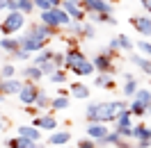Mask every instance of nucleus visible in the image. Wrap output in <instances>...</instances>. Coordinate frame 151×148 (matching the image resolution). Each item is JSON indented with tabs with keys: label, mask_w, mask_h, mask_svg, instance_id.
Returning a JSON list of instances; mask_svg holds the SVG:
<instances>
[{
	"label": "nucleus",
	"mask_w": 151,
	"mask_h": 148,
	"mask_svg": "<svg viewBox=\"0 0 151 148\" xmlns=\"http://www.w3.org/2000/svg\"><path fill=\"white\" fill-rule=\"evenodd\" d=\"M25 18H28V14H23L21 9L7 11V16H5L2 23H0V32H2V37H9V34L21 32V30L25 28Z\"/></svg>",
	"instance_id": "f257e3e1"
},
{
	"label": "nucleus",
	"mask_w": 151,
	"mask_h": 148,
	"mask_svg": "<svg viewBox=\"0 0 151 148\" xmlns=\"http://www.w3.org/2000/svg\"><path fill=\"white\" fill-rule=\"evenodd\" d=\"M39 21L46 23V25H53V28H64L71 23V14L64 9V7H53L48 11H39Z\"/></svg>",
	"instance_id": "f03ea898"
},
{
	"label": "nucleus",
	"mask_w": 151,
	"mask_h": 148,
	"mask_svg": "<svg viewBox=\"0 0 151 148\" xmlns=\"http://www.w3.org/2000/svg\"><path fill=\"white\" fill-rule=\"evenodd\" d=\"M48 41H50V39L39 37L37 32L28 30V32L21 37V48H25V50H30V53H39V50H44V48L48 46Z\"/></svg>",
	"instance_id": "7ed1b4c3"
},
{
	"label": "nucleus",
	"mask_w": 151,
	"mask_h": 148,
	"mask_svg": "<svg viewBox=\"0 0 151 148\" xmlns=\"http://www.w3.org/2000/svg\"><path fill=\"white\" fill-rule=\"evenodd\" d=\"M39 91H41V89L37 87V82L28 80V82H23V89H21L19 98H21V102H23V105H35V102H37Z\"/></svg>",
	"instance_id": "20e7f679"
},
{
	"label": "nucleus",
	"mask_w": 151,
	"mask_h": 148,
	"mask_svg": "<svg viewBox=\"0 0 151 148\" xmlns=\"http://www.w3.org/2000/svg\"><path fill=\"white\" fill-rule=\"evenodd\" d=\"M112 55L114 53H99L94 55V66H96V73H114V66H112Z\"/></svg>",
	"instance_id": "39448f33"
},
{
	"label": "nucleus",
	"mask_w": 151,
	"mask_h": 148,
	"mask_svg": "<svg viewBox=\"0 0 151 148\" xmlns=\"http://www.w3.org/2000/svg\"><path fill=\"white\" fill-rule=\"evenodd\" d=\"M62 7H64L73 21H85L87 18V9L80 5V2H73V0H62Z\"/></svg>",
	"instance_id": "423d86ee"
},
{
	"label": "nucleus",
	"mask_w": 151,
	"mask_h": 148,
	"mask_svg": "<svg viewBox=\"0 0 151 148\" xmlns=\"http://www.w3.org/2000/svg\"><path fill=\"white\" fill-rule=\"evenodd\" d=\"M32 123H35L37 128L46 130V132L57 130V119L53 116V114H39V116H32Z\"/></svg>",
	"instance_id": "0eeeda50"
},
{
	"label": "nucleus",
	"mask_w": 151,
	"mask_h": 148,
	"mask_svg": "<svg viewBox=\"0 0 151 148\" xmlns=\"http://www.w3.org/2000/svg\"><path fill=\"white\" fill-rule=\"evenodd\" d=\"M85 132H87V137H92V139H103L108 132H110V128H105V123L103 121H92V123H87V128H85Z\"/></svg>",
	"instance_id": "6e6552de"
},
{
	"label": "nucleus",
	"mask_w": 151,
	"mask_h": 148,
	"mask_svg": "<svg viewBox=\"0 0 151 148\" xmlns=\"http://www.w3.org/2000/svg\"><path fill=\"white\" fill-rule=\"evenodd\" d=\"M87 11H101V14H112V5L108 0H83L80 2Z\"/></svg>",
	"instance_id": "1a4fd4ad"
},
{
	"label": "nucleus",
	"mask_w": 151,
	"mask_h": 148,
	"mask_svg": "<svg viewBox=\"0 0 151 148\" xmlns=\"http://www.w3.org/2000/svg\"><path fill=\"white\" fill-rule=\"evenodd\" d=\"M69 141H71V132L69 130H53L48 134V146L60 148V146H66Z\"/></svg>",
	"instance_id": "9d476101"
},
{
	"label": "nucleus",
	"mask_w": 151,
	"mask_h": 148,
	"mask_svg": "<svg viewBox=\"0 0 151 148\" xmlns=\"http://www.w3.org/2000/svg\"><path fill=\"white\" fill-rule=\"evenodd\" d=\"M21 89H23V82L16 80V78H7V80L0 82V91L5 93V96H19Z\"/></svg>",
	"instance_id": "9b49d317"
},
{
	"label": "nucleus",
	"mask_w": 151,
	"mask_h": 148,
	"mask_svg": "<svg viewBox=\"0 0 151 148\" xmlns=\"http://www.w3.org/2000/svg\"><path fill=\"white\" fill-rule=\"evenodd\" d=\"M133 25L140 32L142 37H151V14H144V16H133Z\"/></svg>",
	"instance_id": "f8f14e48"
},
{
	"label": "nucleus",
	"mask_w": 151,
	"mask_h": 148,
	"mask_svg": "<svg viewBox=\"0 0 151 148\" xmlns=\"http://www.w3.org/2000/svg\"><path fill=\"white\" fill-rule=\"evenodd\" d=\"M94 71H96V66H94V62H89V59H83V62H78V64L71 66V73L80 75V78L94 75Z\"/></svg>",
	"instance_id": "ddd939ff"
},
{
	"label": "nucleus",
	"mask_w": 151,
	"mask_h": 148,
	"mask_svg": "<svg viewBox=\"0 0 151 148\" xmlns=\"http://www.w3.org/2000/svg\"><path fill=\"white\" fill-rule=\"evenodd\" d=\"M128 59H131V64L133 66H137L142 73H147V75H151V57H147V55H128Z\"/></svg>",
	"instance_id": "4468645a"
},
{
	"label": "nucleus",
	"mask_w": 151,
	"mask_h": 148,
	"mask_svg": "<svg viewBox=\"0 0 151 148\" xmlns=\"http://www.w3.org/2000/svg\"><path fill=\"white\" fill-rule=\"evenodd\" d=\"M28 30H32V32H37L39 37H46V39H53L57 34V28H53V25H46V23H32Z\"/></svg>",
	"instance_id": "2eb2a0df"
},
{
	"label": "nucleus",
	"mask_w": 151,
	"mask_h": 148,
	"mask_svg": "<svg viewBox=\"0 0 151 148\" xmlns=\"http://www.w3.org/2000/svg\"><path fill=\"white\" fill-rule=\"evenodd\" d=\"M16 134L28 137V139H32V141H41V128H37L35 123H32V125H19Z\"/></svg>",
	"instance_id": "dca6fc26"
},
{
	"label": "nucleus",
	"mask_w": 151,
	"mask_h": 148,
	"mask_svg": "<svg viewBox=\"0 0 151 148\" xmlns=\"http://www.w3.org/2000/svg\"><path fill=\"white\" fill-rule=\"evenodd\" d=\"M21 48V39H16V37H2L0 39V50L2 53H7V55H12V53H16Z\"/></svg>",
	"instance_id": "f3484780"
},
{
	"label": "nucleus",
	"mask_w": 151,
	"mask_h": 148,
	"mask_svg": "<svg viewBox=\"0 0 151 148\" xmlns=\"http://www.w3.org/2000/svg\"><path fill=\"white\" fill-rule=\"evenodd\" d=\"M94 87H99V89H114V73H96Z\"/></svg>",
	"instance_id": "a211bd4d"
},
{
	"label": "nucleus",
	"mask_w": 151,
	"mask_h": 148,
	"mask_svg": "<svg viewBox=\"0 0 151 148\" xmlns=\"http://www.w3.org/2000/svg\"><path fill=\"white\" fill-rule=\"evenodd\" d=\"M83 59H87L83 50H78V48H71V50H66V64H64V68H69V71H71V66L78 64V62H83Z\"/></svg>",
	"instance_id": "6ab92c4d"
},
{
	"label": "nucleus",
	"mask_w": 151,
	"mask_h": 148,
	"mask_svg": "<svg viewBox=\"0 0 151 148\" xmlns=\"http://www.w3.org/2000/svg\"><path fill=\"white\" fill-rule=\"evenodd\" d=\"M21 75H23L25 80H32V82H39V80L44 78V71H41V66L32 64V66H28V68H23V71H21Z\"/></svg>",
	"instance_id": "aec40b11"
},
{
	"label": "nucleus",
	"mask_w": 151,
	"mask_h": 148,
	"mask_svg": "<svg viewBox=\"0 0 151 148\" xmlns=\"http://www.w3.org/2000/svg\"><path fill=\"white\" fill-rule=\"evenodd\" d=\"M89 87H87V84H80V82H73L71 84V96H73V98H78V100H87V98H89Z\"/></svg>",
	"instance_id": "412c9836"
},
{
	"label": "nucleus",
	"mask_w": 151,
	"mask_h": 148,
	"mask_svg": "<svg viewBox=\"0 0 151 148\" xmlns=\"http://www.w3.org/2000/svg\"><path fill=\"white\" fill-rule=\"evenodd\" d=\"M30 144H32V139L21 137V134H16L14 139H7V141H5L7 148H30Z\"/></svg>",
	"instance_id": "4be33fe9"
},
{
	"label": "nucleus",
	"mask_w": 151,
	"mask_h": 148,
	"mask_svg": "<svg viewBox=\"0 0 151 148\" xmlns=\"http://www.w3.org/2000/svg\"><path fill=\"white\" fill-rule=\"evenodd\" d=\"M83 28H85V21H71L69 25H64L69 37H83Z\"/></svg>",
	"instance_id": "5701e85b"
},
{
	"label": "nucleus",
	"mask_w": 151,
	"mask_h": 148,
	"mask_svg": "<svg viewBox=\"0 0 151 148\" xmlns=\"http://www.w3.org/2000/svg\"><path fill=\"white\" fill-rule=\"evenodd\" d=\"M53 55H55V50H50V48H44V50H39L37 55L32 57V64L41 66L44 62H48V59H53Z\"/></svg>",
	"instance_id": "b1692460"
},
{
	"label": "nucleus",
	"mask_w": 151,
	"mask_h": 148,
	"mask_svg": "<svg viewBox=\"0 0 151 148\" xmlns=\"http://www.w3.org/2000/svg\"><path fill=\"white\" fill-rule=\"evenodd\" d=\"M131 114L133 116H144V114H149V107L140 102L137 98H131Z\"/></svg>",
	"instance_id": "393cba45"
},
{
	"label": "nucleus",
	"mask_w": 151,
	"mask_h": 148,
	"mask_svg": "<svg viewBox=\"0 0 151 148\" xmlns=\"http://www.w3.org/2000/svg\"><path fill=\"white\" fill-rule=\"evenodd\" d=\"M137 89H140V87H137V80H135V78H133V80H126V82H124V89H122L124 98H133V96L137 93Z\"/></svg>",
	"instance_id": "a878e982"
},
{
	"label": "nucleus",
	"mask_w": 151,
	"mask_h": 148,
	"mask_svg": "<svg viewBox=\"0 0 151 148\" xmlns=\"http://www.w3.org/2000/svg\"><path fill=\"white\" fill-rule=\"evenodd\" d=\"M133 139H135V141H140V139H149V125H144V123L133 125Z\"/></svg>",
	"instance_id": "bb28decb"
},
{
	"label": "nucleus",
	"mask_w": 151,
	"mask_h": 148,
	"mask_svg": "<svg viewBox=\"0 0 151 148\" xmlns=\"http://www.w3.org/2000/svg\"><path fill=\"white\" fill-rule=\"evenodd\" d=\"M69 105H71L69 96H55L50 102V110H69Z\"/></svg>",
	"instance_id": "cd10ccee"
},
{
	"label": "nucleus",
	"mask_w": 151,
	"mask_h": 148,
	"mask_svg": "<svg viewBox=\"0 0 151 148\" xmlns=\"http://www.w3.org/2000/svg\"><path fill=\"white\" fill-rule=\"evenodd\" d=\"M50 102H53V98H50V96H48V93L41 89V91H39V96H37V102H35V105H37L39 110H50Z\"/></svg>",
	"instance_id": "c85d7f7f"
},
{
	"label": "nucleus",
	"mask_w": 151,
	"mask_h": 148,
	"mask_svg": "<svg viewBox=\"0 0 151 148\" xmlns=\"http://www.w3.org/2000/svg\"><path fill=\"white\" fill-rule=\"evenodd\" d=\"M48 80H50L53 84H57V87H60V84H64V82H66V71H64V68H57L55 73L48 75Z\"/></svg>",
	"instance_id": "c756f323"
},
{
	"label": "nucleus",
	"mask_w": 151,
	"mask_h": 148,
	"mask_svg": "<svg viewBox=\"0 0 151 148\" xmlns=\"http://www.w3.org/2000/svg\"><path fill=\"white\" fill-rule=\"evenodd\" d=\"M12 59H14V62H28L30 57H32V53H30V50H25V48H19V50H16V53H12Z\"/></svg>",
	"instance_id": "7c9ffc66"
},
{
	"label": "nucleus",
	"mask_w": 151,
	"mask_h": 148,
	"mask_svg": "<svg viewBox=\"0 0 151 148\" xmlns=\"http://www.w3.org/2000/svg\"><path fill=\"white\" fill-rule=\"evenodd\" d=\"M133 98H137L140 102H144L147 107L151 105V91H149V89H137V93H135Z\"/></svg>",
	"instance_id": "2f4dec72"
},
{
	"label": "nucleus",
	"mask_w": 151,
	"mask_h": 148,
	"mask_svg": "<svg viewBox=\"0 0 151 148\" xmlns=\"http://www.w3.org/2000/svg\"><path fill=\"white\" fill-rule=\"evenodd\" d=\"M96 37V30H94V23L92 21H85V28H83V39H92Z\"/></svg>",
	"instance_id": "473e14b6"
},
{
	"label": "nucleus",
	"mask_w": 151,
	"mask_h": 148,
	"mask_svg": "<svg viewBox=\"0 0 151 148\" xmlns=\"http://www.w3.org/2000/svg\"><path fill=\"white\" fill-rule=\"evenodd\" d=\"M14 75H16V68H14V64H5L2 68H0V78H2V80L14 78Z\"/></svg>",
	"instance_id": "72a5a7b5"
},
{
	"label": "nucleus",
	"mask_w": 151,
	"mask_h": 148,
	"mask_svg": "<svg viewBox=\"0 0 151 148\" xmlns=\"http://www.w3.org/2000/svg\"><path fill=\"white\" fill-rule=\"evenodd\" d=\"M119 43H122V50H126V53H133V48H135V43L126 34H119Z\"/></svg>",
	"instance_id": "f704fd0d"
},
{
	"label": "nucleus",
	"mask_w": 151,
	"mask_h": 148,
	"mask_svg": "<svg viewBox=\"0 0 151 148\" xmlns=\"http://www.w3.org/2000/svg\"><path fill=\"white\" fill-rule=\"evenodd\" d=\"M76 148H99V144H96V139L85 137V139H80V141L76 144Z\"/></svg>",
	"instance_id": "c9c22d12"
},
{
	"label": "nucleus",
	"mask_w": 151,
	"mask_h": 148,
	"mask_svg": "<svg viewBox=\"0 0 151 148\" xmlns=\"http://www.w3.org/2000/svg\"><path fill=\"white\" fill-rule=\"evenodd\" d=\"M57 68H60V66H57L55 62H53V59H48V62H44V64H41V71H44V75H50V73H55Z\"/></svg>",
	"instance_id": "e433bc0d"
},
{
	"label": "nucleus",
	"mask_w": 151,
	"mask_h": 148,
	"mask_svg": "<svg viewBox=\"0 0 151 148\" xmlns=\"http://www.w3.org/2000/svg\"><path fill=\"white\" fill-rule=\"evenodd\" d=\"M35 5H37V9H39V11L53 9V2H50V0H35Z\"/></svg>",
	"instance_id": "4c0bfd02"
},
{
	"label": "nucleus",
	"mask_w": 151,
	"mask_h": 148,
	"mask_svg": "<svg viewBox=\"0 0 151 148\" xmlns=\"http://www.w3.org/2000/svg\"><path fill=\"white\" fill-rule=\"evenodd\" d=\"M108 50L110 53H117V50H122V43H119V37H112L108 41Z\"/></svg>",
	"instance_id": "58836bf2"
},
{
	"label": "nucleus",
	"mask_w": 151,
	"mask_h": 148,
	"mask_svg": "<svg viewBox=\"0 0 151 148\" xmlns=\"http://www.w3.org/2000/svg\"><path fill=\"white\" fill-rule=\"evenodd\" d=\"M137 48L142 50V55L151 57V43H149V41H140V43H137Z\"/></svg>",
	"instance_id": "ea45409f"
},
{
	"label": "nucleus",
	"mask_w": 151,
	"mask_h": 148,
	"mask_svg": "<svg viewBox=\"0 0 151 148\" xmlns=\"http://www.w3.org/2000/svg\"><path fill=\"white\" fill-rule=\"evenodd\" d=\"M25 114H30V116H39V107H37V105H25Z\"/></svg>",
	"instance_id": "a19ab883"
},
{
	"label": "nucleus",
	"mask_w": 151,
	"mask_h": 148,
	"mask_svg": "<svg viewBox=\"0 0 151 148\" xmlns=\"http://www.w3.org/2000/svg\"><path fill=\"white\" fill-rule=\"evenodd\" d=\"M140 5L144 7V11H147V14H151V0H140Z\"/></svg>",
	"instance_id": "79ce46f5"
},
{
	"label": "nucleus",
	"mask_w": 151,
	"mask_h": 148,
	"mask_svg": "<svg viewBox=\"0 0 151 148\" xmlns=\"http://www.w3.org/2000/svg\"><path fill=\"white\" fill-rule=\"evenodd\" d=\"M69 93H71V89H64L62 84L57 87V96H69Z\"/></svg>",
	"instance_id": "37998d69"
},
{
	"label": "nucleus",
	"mask_w": 151,
	"mask_h": 148,
	"mask_svg": "<svg viewBox=\"0 0 151 148\" xmlns=\"http://www.w3.org/2000/svg\"><path fill=\"white\" fill-rule=\"evenodd\" d=\"M30 148H46V146H44L41 141H32V144H30Z\"/></svg>",
	"instance_id": "c03bdc74"
},
{
	"label": "nucleus",
	"mask_w": 151,
	"mask_h": 148,
	"mask_svg": "<svg viewBox=\"0 0 151 148\" xmlns=\"http://www.w3.org/2000/svg\"><path fill=\"white\" fill-rule=\"evenodd\" d=\"M122 78H124V82H126V80H133L135 75H133V73H122Z\"/></svg>",
	"instance_id": "a18cd8bd"
},
{
	"label": "nucleus",
	"mask_w": 151,
	"mask_h": 148,
	"mask_svg": "<svg viewBox=\"0 0 151 148\" xmlns=\"http://www.w3.org/2000/svg\"><path fill=\"white\" fill-rule=\"evenodd\" d=\"M2 9L7 11V0H0V11H2Z\"/></svg>",
	"instance_id": "49530a36"
},
{
	"label": "nucleus",
	"mask_w": 151,
	"mask_h": 148,
	"mask_svg": "<svg viewBox=\"0 0 151 148\" xmlns=\"http://www.w3.org/2000/svg\"><path fill=\"white\" fill-rule=\"evenodd\" d=\"M2 130H5V123H2V121H0V132H2Z\"/></svg>",
	"instance_id": "de8ad7c7"
},
{
	"label": "nucleus",
	"mask_w": 151,
	"mask_h": 148,
	"mask_svg": "<svg viewBox=\"0 0 151 148\" xmlns=\"http://www.w3.org/2000/svg\"><path fill=\"white\" fill-rule=\"evenodd\" d=\"M2 100H5V93H2V91H0V102H2Z\"/></svg>",
	"instance_id": "09e8293b"
},
{
	"label": "nucleus",
	"mask_w": 151,
	"mask_h": 148,
	"mask_svg": "<svg viewBox=\"0 0 151 148\" xmlns=\"http://www.w3.org/2000/svg\"><path fill=\"white\" fill-rule=\"evenodd\" d=\"M60 148H73V146H60Z\"/></svg>",
	"instance_id": "8fccbe9b"
},
{
	"label": "nucleus",
	"mask_w": 151,
	"mask_h": 148,
	"mask_svg": "<svg viewBox=\"0 0 151 148\" xmlns=\"http://www.w3.org/2000/svg\"><path fill=\"white\" fill-rule=\"evenodd\" d=\"M149 116H151V105H149Z\"/></svg>",
	"instance_id": "3c124183"
},
{
	"label": "nucleus",
	"mask_w": 151,
	"mask_h": 148,
	"mask_svg": "<svg viewBox=\"0 0 151 148\" xmlns=\"http://www.w3.org/2000/svg\"><path fill=\"white\" fill-rule=\"evenodd\" d=\"M73 2H83V0H73Z\"/></svg>",
	"instance_id": "603ef678"
},
{
	"label": "nucleus",
	"mask_w": 151,
	"mask_h": 148,
	"mask_svg": "<svg viewBox=\"0 0 151 148\" xmlns=\"http://www.w3.org/2000/svg\"><path fill=\"white\" fill-rule=\"evenodd\" d=\"M0 82H2V78H0Z\"/></svg>",
	"instance_id": "864d4df0"
},
{
	"label": "nucleus",
	"mask_w": 151,
	"mask_h": 148,
	"mask_svg": "<svg viewBox=\"0 0 151 148\" xmlns=\"http://www.w3.org/2000/svg\"><path fill=\"white\" fill-rule=\"evenodd\" d=\"M19 2H21V0H19Z\"/></svg>",
	"instance_id": "5fc2aeb1"
}]
</instances>
